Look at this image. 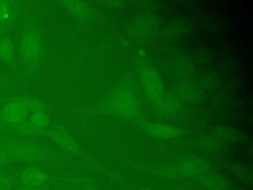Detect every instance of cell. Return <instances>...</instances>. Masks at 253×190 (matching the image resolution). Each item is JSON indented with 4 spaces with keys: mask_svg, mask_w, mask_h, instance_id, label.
<instances>
[{
    "mask_svg": "<svg viewBox=\"0 0 253 190\" xmlns=\"http://www.w3.org/2000/svg\"><path fill=\"white\" fill-rule=\"evenodd\" d=\"M212 135L223 142H240L248 140V137L242 132L229 127V126H219L212 130Z\"/></svg>",
    "mask_w": 253,
    "mask_h": 190,
    "instance_id": "4fadbf2b",
    "label": "cell"
},
{
    "mask_svg": "<svg viewBox=\"0 0 253 190\" xmlns=\"http://www.w3.org/2000/svg\"><path fill=\"white\" fill-rule=\"evenodd\" d=\"M47 180L48 174L42 168L38 166H28L20 171L18 181L25 185L39 188L44 185Z\"/></svg>",
    "mask_w": 253,
    "mask_h": 190,
    "instance_id": "9c48e42d",
    "label": "cell"
},
{
    "mask_svg": "<svg viewBox=\"0 0 253 190\" xmlns=\"http://www.w3.org/2000/svg\"><path fill=\"white\" fill-rule=\"evenodd\" d=\"M15 16V8L12 2L0 0V24L13 23Z\"/></svg>",
    "mask_w": 253,
    "mask_h": 190,
    "instance_id": "cb8c5ba5",
    "label": "cell"
},
{
    "mask_svg": "<svg viewBox=\"0 0 253 190\" xmlns=\"http://www.w3.org/2000/svg\"><path fill=\"white\" fill-rule=\"evenodd\" d=\"M19 53L23 66L33 71L39 65L42 53V40L40 32L34 27L23 30L19 40Z\"/></svg>",
    "mask_w": 253,
    "mask_h": 190,
    "instance_id": "7a4b0ae2",
    "label": "cell"
},
{
    "mask_svg": "<svg viewBox=\"0 0 253 190\" xmlns=\"http://www.w3.org/2000/svg\"><path fill=\"white\" fill-rule=\"evenodd\" d=\"M10 132V127L4 123L0 116V133H8Z\"/></svg>",
    "mask_w": 253,
    "mask_h": 190,
    "instance_id": "f1b7e54d",
    "label": "cell"
},
{
    "mask_svg": "<svg viewBox=\"0 0 253 190\" xmlns=\"http://www.w3.org/2000/svg\"><path fill=\"white\" fill-rule=\"evenodd\" d=\"M139 77L145 93L152 101H155L163 95V82L155 68L152 66L141 67Z\"/></svg>",
    "mask_w": 253,
    "mask_h": 190,
    "instance_id": "5b68a950",
    "label": "cell"
},
{
    "mask_svg": "<svg viewBox=\"0 0 253 190\" xmlns=\"http://www.w3.org/2000/svg\"><path fill=\"white\" fill-rule=\"evenodd\" d=\"M177 98L188 103H198L203 97V90L198 84L192 82H181L176 86Z\"/></svg>",
    "mask_w": 253,
    "mask_h": 190,
    "instance_id": "8fae6325",
    "label": "cell"
},
{
    "mask_svg": "<svg viewBox=\"0 0 253 190\" xmlns=\"http://www.w3.org/2000/svg\"><path fill=\"white\" fill-rule=\"evenodd\" d=\"M61 190H71V189H68V188H63V189H61Z\"/></svg>",
    "mask_w": 253,
    "mask_h": 190,
    "instance_id": "836d02e7",
    "label": "cell"
},
{
    "mask_svg": "<svg viewBox=\"0 0 253 190\" xmlns=\"http://www.w3.org/2000/svg\"><path fill=\"white\" fill-rule=\"evenodd\" d=\"M6 139H7V137H5V136H2V135L0 134V143H1V142H3L6 140Z\"/></svg>",
    "mask_w": 253,
    "mask_h": 190,
    "instance_id": "d6a6232c",
    "label": "cell"
},
{
    "mask_svg": "<svg viewBox=\"0 0 253 190\" xmlns=\"http://www.w3.org/2000/svg\"><path fill=\"white\" fill-rule=\"evenodd\" d=\"M45 136H47L54 143H56L60 148L64 149L65 151H68L70 153H79L80 152V146L77 142V141L65 130L62 129H50L45 130L44 133Z\"/></svg>",
    "mask_w": 253,
    "mask_h": 190,
    "instance_id": "ba28073f",
    "label": "cell"
},
{
    "mask_svg": "<svg viewBox=\"0 0 253 190\" xmlns=\"http://www.w3.org/2000/svg\"><path fill=\"white\" fill-rule=\"evenodd\" d=\"M200 183L208 190H226L229 185L224 176L211 171H206L200 175Z\"/></svg>",
    "mask_w": 253,
    "mask_h": 190,
    "instance_id": "7c38bea8",
    "label": "cell"
},
{
    "mask_svg": "<svg viewBox=\"0 0 253 190\" xmlns=\"http://www.w3.org/2000/svg\"><path fill=\"white\" fill-rule=\"evenodd\" d=\"M63 7L74 17L78 19H88L91 16V9L83 1L80 0H63L61 1Z\"/></svg>",
    "mask_w": 253,
    "mask_h": 190,
    "instance_id": "9a60e30c",
    "label": "cell"
},
{
    "mask_svg": "<svg viewBox=\"0 0 253 190\" xmlns=\"http://www.w3.org/2000/svg\"><path fill=\"white\" fill-rule=\"evenodd\" d=\"M91 190H94V189H91Z\"/></svg>",
    "mask_w": 253,
    "mask_h": 190,
    "instance_id": "d590c367",
    "label": "cell"
},
{
    "mask_svg": "<svg viewBox=\"0 0 253 190\" xmlns=\"http://www.w3.org/2000/svg\"><path fill=\"white\" fill-rule=\"evenodd\" d=\"M3 144L13 161L37 163L45 161L48 158L47 150L33 141L7 137Z\"/></svg>",
    "mask_w": 253,
    "mask_h": 190,
    "instance_id": "6da1fadb",
    "label": "cell"
},
{
    "mask_svg": "<svg viewBox=\"0 0 253 190\" xmlns=\"http://www.w3.org/2000/svg\"><path fill=\"white\" fill-rule=\"evenodd\" d=\"M155 109L164 115H173L176 114L180 108V100L176 96L172 95H162L155 101H153Z\"/></svg>",
    "mask_w": 253,
    "mask_h": 190,
    "instance_id": "5bb4252c",
    "label": "cell"
},
{
    "mask_svg": "<svg viewBox=\"0 0 253 190\" xmlns=\"http://www.w3.org/2000/svg\"><path fill=\"white\" fill-rule=\"evenodd\" d=\"M192 30V24L189 20L178 19L169 23L164 30V35L170 38L181 37Z\"/></svg>",
    "mask_w": 253,
    "mask_h": 190,
    "instance_id": "2e32d148",
    "label": "cell"
},
{
    "mask_svg": "<svg viewBox=\"0 0 253 190\" xmlns=\"http://www.w3.org/2000/svg\"><path fill=\"white\" fill-rule=\"evenodd\" d=\"M16 98L26 106L30 114L37 111H47L46 105L39 98L30 95H19L16 96Z\"/></svg>",
    "mask_w": 253,
    "mask_h": 190,
    "instance_id": "ffe728a7",
    "label": "cell"
},
{
    "mask_svg": "<svg viewBox=\"0 0 253 190\" xmlns=\"http://www.w3.org/2000/svg\"><path fill=\"white\" fill-rule=\"evenodd\" d=\"M193 69H194V64L191 61V59L187 57H180L174 62V65H173L174 73L180 77L188 76L193 72Z\"/></svg>",
    "mask_w": 253,
    "mask_h": 190,
    "instance_id": "7402d4cb",
    "label": "cell"
},
{
    "mask_svg": "<svg viewBox=\"0 0 253 190\" xmlns=\"http://www.w3.org/2000/svg\"><path fill=\"white\" fill-rule=\"evenodd\" d=\"M11 162H13L11 156L8 153L7 148L3 144V142L0 143V169L9 165Z\"/></svg>",
    "mask_w": 253,
    "mask_h": 190,
    "instance_id": "4316f807",
    "label": "cell"
},
{
    "mask_svg": "<svg viewBox=\"0 0 253 190\" xmlns=\"http://www.w3.org/2000/svg\"><path fill=\"white\" fill-rule=\"evenodd\" d=\"M14 190H39V189H38V188L31 187V186H28V185H25V184H23V183L17 181Z\"/></svg>",
    "mask_w": 253,
    "mask_h": 190,
    "instance_id": "83f0119b",
    "label": "cell"
},
{
    "mask_svg": "<svg viewBox=\"0 0 253 190\" xmlns=\"http://www.w3.org/2000/svg\"><path fill=\"white\" fill-rule=\"evenodd\" d=\"M12 23H5V24H0V38L2 36V34L7 31L9 29V27L11 26Z\"/></svg>",
    "mask_w": 253,
    "mask_h": 190,
    "instance_id": "4dcf8cb0",
    "label": "cell"
},
{
    "mask_svg": "<svg viewBox=\"0 0 253 190\" xmlns=\"http://www.w3.org/2000/svg\"><path fill=\"white\" fill-rule=\"evenodd\" d=\"M111 112L123 119H133L139 113L138 99L131 90L120 88L110 97L108 102Z\"/></svg>",
    "mask_w": 253,
    "mask_h": 190,
    "instance_id": "3957f363",
    "label": "cell"
},
{
    "mask_svg": "<svg viewBox=\"0 0 253 190\" xmlns=\"http://www.w3.org/2000/svg\"><path fill=\"white\" fill-rule=\"evenodd\" d=\"M218 77L211 72H207L200 77L198 86L203 90H213L218 86Z\"/></svg>",
    "mask_w": 253,
    "mask_h": 190,
    "instance_id": "d4e9b609",
    "label": "cell"
},
{
    "mask_svg": "<svg viewBox=\"0 0 253 190\" xmlns=\"http://www.w3.org/2000/svg\"><path fill=\"white\" fill-rule=\"evenodd\" d=\"M197 144L208 151H219L224 148L225 142L217 139L215 136L211 135H205L198 139Z\"/></svg>",
    "mask_w": 253,
    "mask_h": 190,
    "instance_id": "ac0fdd59",
    "label": "cell"
},
{
    "mask_svg": "<svg viewBox=\"0 0 253 190\" xmlns=\"http://www.w3.org/2000/svg\"><path fill=\"white\" fill-rule=\"evenodd\" d=\"M16 182L11 174L0 169V190H14Z\"/></svg>",
    "mask_w": 253,
    "mask_h": 190,
    "instance_id": "484cf974",
    "label": "cell"
},
{
    "mask_svg": "<svg viewBox=\"0 0 253 190\" xmlns=\"http://www.w3.org/2000/svg\"><path fill=\"white\" fill-rule=\"evenodd\" d=\"M159 27V19L152 14L137 16L129 25V33L138 39L151 37Z\"/></svg>",
    "mask_w": 253,
    "mask_h": 190,
    "instance_id": "8992f818",
    "label": "cell"
},
{
    "mask_svg": "<svg viewBox=\"0 0 253 190\" xmlns=\"http://www.w3.org/2000/svg\"><path fill=\"white\" fill-rule=\"evenodd\" d=\"M30 113L26 106L16 97L7 101L0 109V116L10 128L28 120Z\"/></svg>",
    "mask_w": 253,
    "mask_h": 190,
    "instance_id": "277c9868",
    "label": "cell"
},
{
    "mask_svg": "<svg viewBox=\"0 0 253 190\" xmlns=\"http://www.w3.org/2000/svg\"><path fill=\"white\" fill-rule=\"evenodd\" d=\"M140 190H146V189H140Z\"/></svg>",
    "mask_w": 253,
    "mask_h": 190,
    "instance_id": "e575fe53",
    "label": "cell"
},
{
    "mask_svg": "<svg viewBox=\"0 0 253 190\" xmlns=\"http://www.w3.org/2000/svg\"><path fill=\"white\" fill-rule=\"evenodd\" d=\"M28 121L36 128L40 130H46L49 125L50 118L47 114V111H37L29 115Z\"/></svg>",
    "mask_w": 253,
    "mask_h": 190,
    "instance_id": "44dd1931",
    "label": "cell"
},
{
    "mask_svg": "<svg viewBox=\"0 0 253 190\" xmlns=\"http://www.w3.org/2000/svg\"><path fill=\"white\" fill-rule=\"evenodd\" d=\"M141 127L145 133L156 139L169 140L182 135V131L178 127L163 123H145Z\"/></svg>",
    "mask_w": 253,
    "mask_h": 190,
    "instance_id": "30bf717a",
    "label": "cell"
},
{
    "mask_svg": "<svg viewBox=\"0 0 253 190\" xmlns=\"http://www.w3.org/2000/svg\"><path fill=\"white\" fill-rule=\"evenodd\" d=\"M5 85V79L3 78V76L0 74V87L4 86Z\"/></svg>",
    "mask_w": 253,
    "mask_h": 190,
    "instance_id": "1f68e13d",
    "label": "cell"
},
{
    "mask_svg": "<svg viewBox=\"0 0 253 190\" xmlns=\"http://www.w3.org/2000/svg\"><path fill=\"white\" fill-rule=\"evenodd\" d=\"M106 4L110 5L113 8H121L125 4V2H123V1H107Z\"/></svg>",
    "mask_w": 253,
    "mask_h": 190,
    "instance_id": "f546056e",
    "label": "cell"
},
{
    "mask_svg": "<svg viewBox=\"0 0 253 190\" xmlns=\"http://www.w3.org/2000/svg\"><path fill=\"white\" fill-rule=\"evenodd\" d=\"M10 132H13L25 137H38V136H43L45 133V130H40L34 127L28 120H26L25 122L19 125L11 127Z\"/></svg>",
    "mask_w": 253,
    "mask_h": 190,
    "instance_id": "d6986e66",
    "label": "cell"
},
{
    "mask_svg": "<svg viewBox=\"0 0 253 190\" xmlns=\"http://www.w3.org/2000/svg\"><path fill=\"white\" fill-rule=\"evenodd\" d=\"M210 168V162L202 156L191 155L181 160L177 171L183 176H200Z\"/></svg>",
    "mask_w": 253,
    "mask_h": 190,
    "instance_id": "52a82bcc",
    "label": "cell"
},
{
    "mask_svg": "<svg viewBox=\"0 0 253 190\" xmlns=\"http://www.w3.org/2000/svg\"><path fill=\"white\" fill-rule=\"evenodd\" d=\"M0 60L7 64H12L15 60V45L9 36L0 38Z\"/></svg>",
    "mask_w": 253,
    "mask_h": 190,
    "instance_id": "e0dca14e",
    "label": "cell"
},
{
    "mask_svg": "<svg viewBox=\"0 0 253 190\" xmlns=\"http://www.w3.org/2000/svg\"><path fill=\"white\" fill-rule=\"evenodd\" d=\"M230 170L236 177L244 182L252 183V169L250 166L243 163H234L230 166Z\"/></svg>",
    "mask_w": 253,
    "mask_h": 190,
    "instance_id": "603a6c76",
    "label": "cell"
}]
</instances>
